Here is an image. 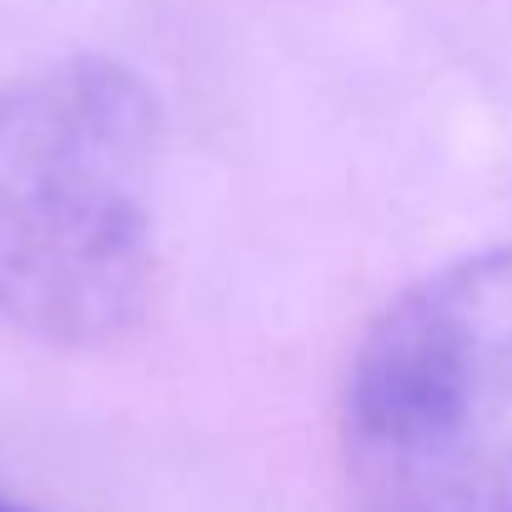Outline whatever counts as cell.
<instances>
[{
	"label": "cell",
	"mask_w": 512,
	"mask_h": 512,
	"mask_svg": "<svg viewBox=\"0 0 512 512\" xmlns=\"http://www.w3.org/2000/svg\"><path fill=\"white\" fill-rule=\"evenodd\" d=\"M337 437L357 512H512V246L457 256L377 312Z\"/></svg>",
	"instance_id": "obj_2"
},
{
	"label": "cell",
	"mask_w": 512,
	"mask_h": 512,
	"mask_svg": "<svg viewBox=\"0 0 512 512\" xmlns=\"http://www.w3.org/2000/svg\"><path fill=\"white\" fill-rule=\"evenodd\" d=\"M0 512H31V507H21V502H6V497H0Z\"/></svg>",
	"instance_id": "obj_3"
},
{
	"label": "cell",
	"mask_w": 512,
	"mask_h": 512,
	"mask_svg": "<svg viewBox=\"0 0 512 512\" xmlns=\"http://www.w3.org/2000/svg\"><path fill=\"white\" fill-rule=\"evenodd\" d=\"M161 166V101L121 61L0 86V317L76 352L136 332L161 277Z\"/></svg>",
	"instance_id": "obj_1"
}]
</instances>
